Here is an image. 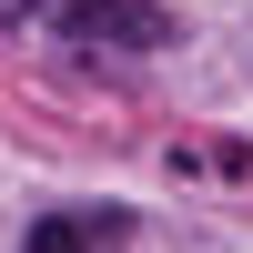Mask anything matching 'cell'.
Masks as SVG:
<instances>
[{
  "mask_svg": "<svg viewBox=\"0 0 253 253\" xmlns=\"http://www.w3.org/2000/svg\"><path fill=\"white\" fill-rule=\"evenodd\" d=\"M61 20H71L81 41H132V51L172 41V20H162L152 0H61Z\"/></svg>",
  "mask_w": 253,
  "mask_h": 253,
  "instance_id": "cell-1",
  "label": "cell"
},
{
  "mask_svg": "<svg viewBox=\"0 0 253 253\" xmlns=\"http://www.w3.org/2000/svg\"><path fill=\"white\" fill-rule=\"evenodd\" d=\"M122 233H132V213H51L31 253H122Z\"/></svg>",
  "mask_w": 253,
  "mask_h": 253,
  "instance_id": "cell-2",
  "label": "cell"
}]
</instances>
